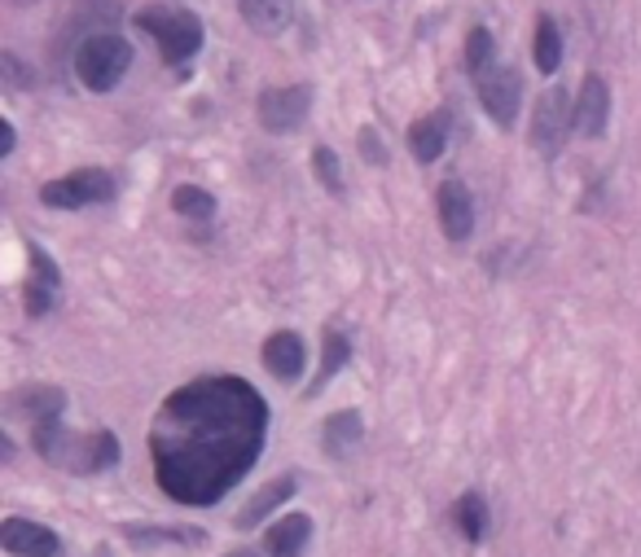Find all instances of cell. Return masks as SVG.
I'll return each mask as SVG.
<instances>
[{
  "mask_svg": "<svg viewBox=\"0 0 641 557\" xmlns=\"http://www.w3.org/2000/svg\"><path fill=\"white\" fill-rule=\"evenodd\" d=\"M268 408L238 378H202L180 387L150 430L154 474L172 501H221L260 457Z\"/></svg>",
  "mask_w": 641,
  "mask_h": 557,
  "instance_id": "1",
  "label": "cell"
},
{
  "mask_svg": "<svg viewBox=\"0 0 641 557\" xmlns=\"http://www.w3.org/2000/svg\"><path fill=\"white\" fill-rule=\"evenodd\" d=\"M32 448L66 474H101L120 461V439L111 430H66L62 417L32 426Z\"/></svg>",
  "mask_w": 641,
  "mask_h": 557,
  "instance_id": "2",
  "label": "cell"
},
{
  "mask_svg": "<svg viewBox=\"0 0 641 557\" xmlns=\"http://www.w3.org/2000/svg\"><path fill=\"white\" fill-rule=\"evenodd\" d=\"M133 66V45L115 31H92L75 49V75L88 92H111Z\"/></svg>",
  "mask_w": 641,
  "mask_h": 557,
  "instance_id": "3",
  "label": "cell"
},
{
  "mask_svg": "<svg viewBox=\"0 0 641 557\" xmlns=\"http://www.w3.org/2000/svg\"><path fill=\"white\" fill-rule=\"evenodd\" d=\"M137 27H146L154 40H159V53H163V62H185V58H193L198 49H202V23H198V14H189V10H167V5H146L141 14H137Z\"/></svg>",
  "mask_w": 641,
  "mask_h": 557,
  "instance_id": "4",
  "label": "cell"
},
{
  "mask_svg": "<svg viewBox=\"0 0 641 557\" xmlns=\"http://www.w3.org/2000/svg\"><path fill=\"white\" fill-rule=\"evenodd\" d=\"M576 128V101L567 97V88H545L537 97V110H531V145H537L541 159H558L567 132Z\"/></svg>",
  "mask_w": 641,
  "mask_h": 557,
  "instance_id": "5",
  "label": "cell"
},
{
  "mask_svg": "<svg viewBox=\"0 0 641 557\" xmlns=\"http://www.w3.org/2000/svg\"><path fill=\"white\" fill-rule=\"evenodd\" d=\"M115 198V180L101 167H79L71 176H58L40 189V202L53 211H75V206H92V202H111Z\"/></svg>",
  "mask_w": 641,
  "mask_h": 557,
  "instance_id": "6",
  "label": "cell"
},
{
  "mask_svg": "<svg viewBox=\"0 0 641 557\" xmlns=\"http://www.w3.org/2000/svg\"><path fill=\"white\" fill-rule=\"evenodd\" d=\"M475 84H479V101H483L488 115L501 128H514L518 105H523V75L514 66H488Z\"/></svg>",
  "mask_w": 641,
  "mask_h": 557,
  "instance_id": "7",
  "label": "cell"
},
{
  "mask_svg": "<svg viewBox=\"0 0 641 557\" xmlns=\"http://www.w3.org/2000/svg\"><path fill=\"white\" fill-rule=\"evenodd\" d=\"M312 110V88L307 84H286V88H268L260 97V124L268 132H294Z\"/></svg>",
  "mask_w": 641,
  "mask_h": 557,
  "instance_id": "8",
  "label": "cell"
},
{
  "mask_svg": "<svg viewBox=\"0 0 641 557\" xmlns=\"http://www.w3.org/2000/svg\"><path fill=\"white\" fill-rule=\"evenodd\" d=\"M0 544H5V553H14V557H58L62 553V540L32 518H5Z\"/></svg>",
  "mask_w": 641,
  "mask_h": 557,
  "instance_id": "9",
  "label": "cell"
},
{
  "mask_svg": "<svg viewBox=\"0 0 641 557\" xmlns=\"http://www.w3.org/2000/svg\"><path fill=\"white\" fill-rule=\"evenodd\" d=\"M611 119V84L602 75H585L580 97H576V132L580 137H602Z\"/></svg>",
  "mask_w": 641,
  "mask_h": 557,
  "instance_id": "10",
  "label": "cell"
},
{
  "mask_svg": "<svg viewBox=\"0 0 641 557\" xmlns=\"http://www.w3.org/2000/svg\"><path fill=\"white\" fill-rule=\"evenodd\" d=\"M436 202H440V225H444V233H449L453 242H466L470 229H475V202H470V189H466L462 180H444L440 193H436Z\"/></svg>",
  "mask_w": 641,
  "mask_h": 557,
  "instance_id": "11",
  "label": "cell"
},
{
  "mask_svg": "<svg viewBox=\"0 0 641 557\" xmlns=\"http://www.w3.org/2000/svg\"><path fill=\"white\" fill-rule=\"evenodd\" d=\"M303 365H307V347H303L299 333L281 329V333H273V339L264 343V369L273 378H299Z\"/></svg>",
  "mask_w": 641,
  "mask_h": 557,
  "instance_id": "12",
  "label": "cell"
},
{
  "mask_svg": "<svg viewBox=\"0 0 641 557\" xmlns=\"http://www.w3.org/2000/svg\"><path fill=\"white\" fill-rule=\"evenodd\" d=\"M312 540V522L307 514H286L264 531V553L268 557H299Z\"/></svg>",
  "mask_w": 641,
  "mask_h": 557,
  "instance_id": "13",
  "label": "cell"
},
{
  "mask_svg": "<svg viewBox=\"0 0 641 557\" xmlns=\"http://www.w3.org/2000/svg\"><path fill=\"white\" fill-rule=\"evenodd\" d=\"M58 286H62V277H58V264L40 251V246H32V281H27V312L32 316H45L49 307H53V299H58Z\"/></svg>",
  "mask_w": 641,
  "mask_h": 557,
  "instance_id": "14",
  "label": "cell"
},
{
  "mask_svg": "<svg viewBox=\"0 0 641 557\" xmlns=\"http://www.w3.org/2000/svg\"><path fill=\"white\" fill-rule=\"evenodd\" d=\"M10 408L23 413V417H32V426H40V421H58L62 417L66 395L58 387H23V391L10 395Z\"/></svg>",
  "mask_w": 641,
  "mask_h": 557,
  "instance_id": "15",
  "label": "cell"
},
{
  "mask_svg": "<svg viewBox=\"0 0 641 557\" xmlns=\"http://www.w3.org/2000/svg\"><path fill=\"white\" fill-rule=\"evenodd\" d=\"M238 14L247 18V27H255L260 36H277L290 27L294 18V0H238Z\"/></svg>",
  "mask_w": 641,
  "mask_h": 557,
  "instance_id": "16",
  "label": "cell"
},
{
  "mask_svg": "<svg viewBox=\"0 0 641 557\" xmlns=\"http://www.w3.org/2000/svg\"><path fill=\"white\" fill-rule=\"evenodd\" d=\"M449 115H431V119H413L409 124V150L417 163H436L449 145V132H444Z\"/></svg>",
  "mask_w": 641,
  "mask_h": 557,
  "instance_id": "17",
  "label": "cell"
},
{
  "mask_svg": "<svg viewBox=\"0 0 641 557\" xmlns=\"http://www.w3.org/2000/svg\"><path fill=\"white\" fill-rule=\"evenodd\" d=\"M352 360V343L343 339L339 329H326V339H320V369H316V382L307 387V395H316V391H326V382L343 369Z\"/></svg>",
  "mask_w": 641,
  "mask_h": 557,
  "instance_id": "18",
  "label": "cell"
},
{
  "mask_svg": "<svg viewBox=\"0 0 641 557\" xmlns=\"http://www.w3.org/2000/svg\"><path fill=\"white\" fill-rule=\"evenodd\" d=\"M361 434H365V421H361L356 408H352V413H335V417L326 421V430H320V439H326V453H330V457H343Z\"/></svg>",
  "mask_w": 641,
  "mask_h": 557,
  "instance_id": "19",
  "label": "cell"
},
{
  "mask_svg": "<svg viewBox=\"0 0 641 557\" xmlns=\"http://www.w3.org/2000/svg\"><path fill=\"white\" fill-rule=\"evenodd\" d=\"M290 496H294V474H286V479L268 483V488H264L255 501H247V509H242L234 522H238V527H255L260 518H268V514H273L281 501H290Z\"/></svg>",
  "mask_w": 641,
  "mask_h": 557,
  "instance_id": "20",
  "label": "cell"
},
{
  "mask_svg": "<svg viewBox=\"0 0 641 557\" xmlns=\"http://www.w3.org/2000/svg\"><path fill=\"white\" fill-rule=\"evenodd\" d=\"M531 58H537V66L545 75H554L558 62H563V36H558V23L550 14L537 18V45H531Z\"/></svg>",
  "mask_w": 641,
  "mask_h": 557,
  "instance_id": "21",
  "label": "cell"
},
{
  "mask_svg": "<svg viewBox=\"0 0 641 557\" xmlns=\"http://www.w3.org/2000/svg\"><path fill=\"white\" fill-rule=\"evenodd\" d=\"M453 522H457V531H462L470 544H479L483 531H488V505H483V496H479V492H466V496L453 505Z\"/></svg>",
  "mask_w": 641,
  "mask_h": 557,
  "instance_id": "22",
  "label": "cell"
},
{
  "mask_svg": "<svg viewBox=\"0 0 641 557\" xmlns=\"http://www.w3.org/2000/svg\"><path fill=\"white\" fill-rule=\"evenodd\" d=\"M172 206L185 219H211V215H216V198H211L206 189H198V185H176L172 189Z\"/></svg>",
  "mask_w": 641,
  "mask_h": 557,
  "instance_id": "23",
  "label": "cell"
},
{
  "mask_svg": "<svg viewBox=\"0 0 641 557\" xmlns=\"http://www.w3.org/2000/svg\"><path fill=\"white\" fill-rule=\"evenodd\" d=\"M124 535L133 544H198L202 540L198 527H128Z\"/></svg>",
  "mask_w": 641,
  "mask_h": 557,
  "instance_id": "24",
  "label": "cell"
},
{
  "mask_svg": "<svg viewBox=\"0 0 641 557\" xmlns=\"http://www.w3.org/2000/svg\"><path fill=\"white\" fill-rule=\"evenodd\" d=\"M488 66H492V31L488 27H470V36H466V71L479 79Z\"/></svg>",
  "mask_w": 641,
  "mask_h": 557,
  "instance_id": "25",
  "label": "cell"
},
{
  "mask_svg": "<svg viewBox=\"0 0 641 557\" xmlns=\"http://www.w3.org/2000/svg\"><path fill=\"white\" fill-rule=\"evenodd\" d=\"M312 172H316V180L326 185L330 193H343V172H339V154H335L330 145H316V150H312Z\"/></svg>",
  "mask_w": 641,
  "mask_h": 557,
  "instance_id": "26",
  "label": "cell"
},
{
  "mask_svg": "<svg viewBox=\"0 0 641 557\" xmlns=\"http://www.w3.org/2000/svg\"><path fill=\"white\" fill-rule=\"evenodd\" d=\"M0 75H5V84H10V88H27V84H36V75L23 66V58H18V53H0Z\"/></svg>",
  "mask_w": 641,
  "mask_h": 557,
  "instance_id": "27",
  "label": "cell"
},
{
  "mask_svg": "<svg viewBox=\"0 0 641 557\" xmlns=\"http://www.w3.org/2000/svg\"><path fill=\"white\" fill-rule=\"evenodd\" d=\"M361 150H365V159H369V163H378V167H387V150L378 145V137H374V128H361Z\"/></svg>",
  "mask_w": 641,
  "mask_h": 557,
  "instance_id": "28",
  "label": "cell"
},
{
  "mask_svg": "<svg viewBox=\"0 0 641 557\" xmlns=\"http://www.w3.org/2000/svg\"><path fill=\"white\" fill-rule=\"evenodd\" d=\"M14 154V124H0V159Z\"/></svg>",
  "mask_w": 641,
  "mask_h": 557,
  "instance_id": "29",
  "label": "cell"
},
{
  "mask_svg": "<svg viewBox=\"0 0 641 557\" xmlns=\"http://www.w3.org/2000/svg\"><path fill=\"white\" fill-rule=\"evenodd\" d=\"M225 557H260V553H251V548H238V553H225Z\"/></svg>",
  "mask_w": 641,
  "mask_h": 557,
  "instance_id": "30",
  "label": "cell"
}]
</instances>
